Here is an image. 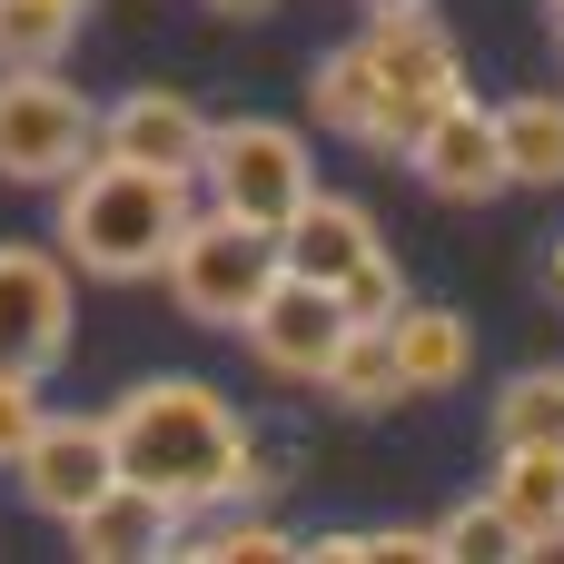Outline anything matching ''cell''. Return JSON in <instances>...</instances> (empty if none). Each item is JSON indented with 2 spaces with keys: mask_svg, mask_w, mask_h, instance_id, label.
Returning a JSON list of instances; mask_svg holds the SVG:
<instances>
[{
  "mask_svg": "<svg viewBox=\"0 0 564 564\" xmlns=\"http://www.w3.org/2000/svg\"><path fill=\"white\" fill-rule=\"evenodd\" d=\"M109 446H119V476L169 496L178 516L268 506V486H278V456L258 446V426L208 377H139L109 406Z\"/></svg>",
  "mask_w": 564,
  "mask_h": 564,
  "instance_id": "cell-1",
  "label": "cell"
},
{
  "mask_svg": "<svg viewBox=\"0 0 564 564\" xmlns=\"http://www.w3.org/2000/svg\"><path fill=\"white\" fill-rule=\"evenodd\" d=\"M466 89V50L436 10H367L357 40L317 50L307 69V119L377 149V159H406V139Z\"/></svg>",
  "mask_w": 564,
  "mask_h": 564,
  "instance_id": "cell-2",
  "label": "cell"
},
{
  "mask_svg": "<svg viewBox=\"0 0 564 564\" xmlns=\"http://www.w3.org/2000/svg\"><path fill=\"white\" fill-rule=\"evenodd\" d=\"M50 248L99 278V288H139L169 268L188 208H198V178H169V169H129V159H89L79 178L50 188Z\"/></svg>",
  "mask_w": 564,
  "mask_h": 564,
  "instance_id": "cell-3",
  "label": "cell"
},
{
  "mask_svg": "<svg viewBox=\"0 0 564 564\" xmlns=\"http://www.w3.org/2000/svg\"><path fill=\"white\" fill-rule=\"evenodd\" d=\"M198 188L208 208L248 218V228H288L307 198H317V159H307V129L297 119H208V149H198Z\"/></svg>",
  "mask_w": 564,
  "mask_h": 564,
  "instance_id": "cell-4",
  "label": "cell"
},
{
  "mask_svg": "<svg viewBox=\"0 0 564 564\" xmlns=\"http://www.w3.org/2000/svg\"><path fill=\"white\" fill-rule=\"evenodd\" d=\"M159 278H169V307H178L188 327H228V337H238V317L288 278V258H278V228H248V218H228V208L198 198Z\"/></svg>",
  "mask_w": 564,
  "mask_h": 564,
  "instance_id": "cell-5",
  "label": "cell"
},
{
  "mask_svg": "<svg viewBox=\"0 0 564 564\" xmlns=\"http://www.w3.org/2000/svg\"><path fill=\"white\" fill-rule=\"evenodd\" d=\"M99 159V99L59 69H0V188H59Z\"/></svg>",
  "mask_w": 564,
  "mask_h": 564,
  "instance_id": "cell-6",
  "label": "cell"
},
{
  "mask_svg": "<svg viewBox=\"0 0 564 564\" xmlns=\"http://www.w3.org/2000/svg\"><path fill=\"white\" fill-rule=\"evenodd\" d=\"M69 337H79V268L50 238H0V367L50 387Z\"/></svg>",
  "mask_w": 564,
  "mask_h": 564,
  "instance_id": "cell-7",
  "label": "cell"
},
{
  "mask_svg": "<svg viewBox=\"0 0 564 564\" xmlns=\"http://www.w3.org/2000/svg\"><path fill=\"white\" fill-rule=\"evenodd\" d=\"M20 506L30 516H50V525H69L79 506H99L109 486H119V446H109V406L99 416H79V406H50L40 416V436L20 446Z\"/></svg>",
  "mask_w": 564,
  "mask_h": 564,
  "instance_id": "cell-8",
  "label": "cell"
},
{
  "mask_svg": "<svg viewBox=\"0 0 564 564\" xmlns=\"http://www.w3.org/2000/svg\"><path fill=\"white\" fill-rule=\"evenodd\" d=\"M406 178L426 188V198H446V208H486V198H506L516 178H506V139H496V99H476V89H456L416 139H406Z\"/></svg>",
  "mask_w": 564,
  "mask_h": 564,
  "instance_id": "cell-9",
  "label": "cell"
},
{
  "mask_svg": "<svg viewBox=\"0 0 564 564\" xmlns=\"http://www.w3.org/2000/svg\"><path fill=\"white\" fill-rule=\"evenodd\" d=\"M198 149H208V109L169 79H139L119 99H99V159H129V169H169V178H198Z\"/></svg>",
  "mask_w": 564,
  "mask_h": 564,
  "instance_id": "cell-10",
  "label": "cell"
},
{
  "mask_svg": "<svg viewBox=\"0 0 564 564\" xmlns=\"http://www.w3.org/2000/svg\"><path fill=\"white\" fill-rule=\"evenodd\" d=\"M337 337H347V307H337L327 288H307V278H278V288L238 317V347H248L268 377H297V387H317V377H327Z\"/></svg>",
  "mask_w": 564,
  "mask_h": 564,
  "instance_id": "cell-11",
  "label": "cell"
},
{
  "mask_svg": "<svg viewBox=\"0 0 564 564\" xmlns=\"http://www.w3.org/2000/svg\"><path fill=\"white\" fill-rule=\"evenodd\" d=\"M278 258H288V278H307V288H347L367 258H387V238H377V208L367 198H337V188H317L288 228H278Z\"/></svg>",
  "mask_w": 564,
  "mask_h": 564,
  "instance_id": "cell-12",
  "label": "cell"
},
{
  "mask_svg": "<svg viewBox=\"0 0 564 564\" xmlns=\"http://www.w3.org/2000/svg\"><path fill=\"white\" fill-rule=\"evenodd\" d=\"M69 545H79V564H139V555H169V545H178V506L119 476L99 506H79V516H69Z\"/></svg>",
  "mask_w": 564,
  "mask_h": 564,
  "instance_id": "cell-13",
  "label": "cell"
},
{
  "mask_svg": "<svg viewBox=\"0 0 564 564\" xmlns=\"http://www.w3.org/2000/svg\"><path fill=\"white\" fill-rule=\"evenodd\" d=\"M486 496L506 506L525 555H564V446H496Z\"/></svg>",
  "mask_w": 564,
  "mask_h": 564,
  "instance_id": "cell-14",
  "label": "cell"
},
{
  "mask_svg": "<svg viewBox=\"0 0 564 564\" xmlns=\"http://www.w3.org/2000/svg\"><path fill=\"white\" fill-rule=\"evenodd\" d=\"M387 347H397V387L406 397H446V387H466L476 377V327L456 317V307H397L387 317Z\"/></svg>",
  "mask_w": 564,
  "mask_h": 564,
  "instance_id": "cell-15",
  "label": "cell"
},
{
  "mask_svg": "<svg viewBox=\"0 0 564 564\" xmlns=\"http://www.w3.org/2000/svg\"><path fill=\"white\" fill-rule=\"evenodd\" d=\"M178 564H288L307 555L268 506H208V516H178V545H169Z\"/></svg>",
  "mask_w": 564,
  "mask_h": 564,
  "instance_id": "cell-16",
  "label": "cell"
},
{
  "mask_svg": "<svg viewBox=\"0 0 564 564\" xmlns=\"http://www.w3.org/2000/svg\"><path fill=\"white\" fill-rule=\"evenodd\" d=\"M496 139H506V178L516 188H564V89L496 99Z\"/></svg>",
  "mask_w": 564,
  "mask_h": 564,
  "instance_id": "cell-17",
  "label": "cell"
},
{
  "mask_svg": "<svg viewBox=\"0 0 564 564\" xmlns=\"http://www.w3.org/2000/svg\"><path fill=\"white\" fill-rule=\"evenodd\" d=\"M327 406H347V416H377V406H397L406 387H397V347H387V327H367V317H347V337H337V357H327Z\"/></svg>",
  "mask_w": 564,
  "mask_h": 564,
  "instance_id": "cell-18",
  "label": "cell"
},
{
  "mask_svg": "<svg viewBox=\"0 0 564 564\" xmlns=\"http://www.w3.org/2000/svg\"><path fill=\"white\" fill-rule=\"evenodd\" d=\"M99 0H0V69H59Z\"/></svg>",
  "mask_w": 564,
  "mask_h": 564,
  "instance_id": "cell-19",
  "label": "cell"
},
{
  "mask_svg": "<svg viewBox=\"0 0 564 564\" xmlns=\"http://www.w3.org/2000/svg\"><path fill=\"white\" fill-rule=\"evenodd\" d=\"M486 436L496 446H564V367H525L516 387H496Z\"/></svg>",
  "mask_w": 564,
  "mask_h": 564,
  "instance_id": "cell-20",
  "label": "cell"
},
{
  "mask_svg": "<svg viewBox=\"0 0 564 564\" xmlns=\"http://www.w3.org/2000/svg\"><path fill=\"white\" fill-rule=\"evenodd\" d=\"M436 555L446 564H516V525H506V506L496 496H466V506H446V525H436Z\"/></svg>",
  "mask_w": 564,
  "mask_h": 564,
  "instance_id": "cell-21",
  "label": "cell"
},
{
  "mask_svg": "<svg viewBox=\"0 0 564 564\" xmlns=\"http://www.w3.org/2000/svg\"><path fill=\"white\" fill-rule=\"evenodd\" d=\"M307 555H327V564H446L436 555V525H337Z\"/></svg>",
  "mask_w": 564,
  "mask_h": 564,
  "instance_id": "cell-22",
  "label": "cell"
},
{
  "mask_svg": "<svg viewBox=\"0 0 564 564\" xmlns=\"http://www.w3.org/2000/svg\"><path fill=\"white\" fill-rule=\"evenodd\" d=\"M337 307H347V317H367V327H387V317L406 307V268H397V258H367V268L337 288Z\"/></svg>",
  "mask_w": 564,
  "mask_h": 564,
  "instance_id": "cell-23",
  "label": "cell"
},
{
  "mask_svg": "<svg viewBox=\"0 0 564 564\" xmlns=\"http://www.w3.org/2000/svg\"><path fill=\"white\" fill-rule=\"evenodd\" d=\"M40 416H50L40 406V377H10L0 367V466H20V446L40 436Z\"/></svg>",
  "mask_w": 564,
  "mask_h": 564,
  "instance_id": "cell-24",
  "label": "cell"
},
{
  "mask_svg": "<svg viewBox=\"0 0 564 564\" xmlns=\"http://www.w3.org/2000/svg\"><path fill=\"white\" fill-rule=\"evenodd\" d=\"M198 10H218V20H268L278 0H198Z\"/></svg>",
  "mask_w": 564,
  "mask_h": 564,
  "instance_id": "cell-25",
  "label": "cell"
},
{
  "mask_svg": "<svg viewBox=\"0 0 564 564\" xmlns=\"http://www.w3.org/2000/svg\"><path fill=\"white\" fill-rule=\"evenodd\" d=\"M545 288H555V297H564V248H545Z\"/></svg>",
  "mask_w": 564,
  "mask_h": 564,
  "instance_id": "cell-26",
  "label": "cell"
},
{
  "mask_svg": "<svg viewBox=\"0 0 564 564\" xmlns=\"http://www.w3.org/2000/svg\"><path fill=\"white\" fill-rule=\"evenodd\" d=\"M357 10H436V0H357Z\"/></svg>",
  "mask_w": 564,
  "mask_h": 564,
  "instance_id": "cell-27",
  "label": "cell"
},
{
  "mask_svg": "<svg viewBox=\"0 0 564 564\" xmlns=\"http://www.w3.org/2000/svg\"><path fill=\"white\" fill-rule=\"evenodd\" d=\"M545 30H555V40H564V0H545Z\"/></svg>",
  "mask_w": 564,
  "mask_h": 564,
  "instance_id": "cell-28",
  "label": "cell"
}]
</instances>
